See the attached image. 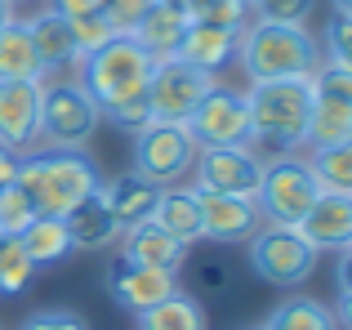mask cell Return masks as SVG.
<instances>
[{
	"mask_svg": "<svg viewBox=\"0 0 352 330\" xmlns=\"http://www.w3.org/2000/svg\"><path fill=\"white\" fill-rule=\"evenodd\" d=\"M0 241H5V236H0Z\"/></svg>",
	"mask_w": 352,
	"mask_h": 330,
	"instance_id": "48",
	"label": "cell"
},
{
	"mask_svg": "<svg viewBox=\"0 0 352 330\" xmlns=\"http://www.w3.org/2000/svg\"><path fill=\"white\" fill-rule=\"evenodd\" d=\"M27 32H32V45L41 54V67H45V80L63 67H76L80 54H76V41H72V23L58 14V9H41V14L27 18Z\"/></svg>",
	"mask_w": 352,
	"mask_h": 330,
	"instance_id": "19",
	"label": "cell"
},
{
	"mask_svg": "<svg viewBox=\"0 0 352 330\" xmlns=\"http://www.w3.org/2000/svg\"><path fill=\"white\" fill-rule=\"evenodd\" d=\"M254 330H258V326H254Z\"/></svg>",
	"mask_w": 352,
	"mask_h": 330,
	"instance_id": "49",
	"label": "cell"
},
{
	"mask_svg": "<svg viewBox=\"0 0 352 330\" xmlns=\"http://www.w3.org/2000/svg\"><path fill=\"white\" fill-rule=\"evenodd\" d=\"M258 174H263V157L254 143L241 148H201L197 165H192V188L197 192H219V197H254Z\"/></svg>",
	"mask_w": 352,
	"mask_h": 330,
	"instance_id": "11",
	"label": "cell"
},
{
	"mask_svg": "<svg viewBox=\"0 0 352 330\" xmlns=\"http://www.w3.org/2000/svg\"><path fill=\"white\" fill-rule=\"evenodd\" d=\"M245 254H250V272L281 290L303 286L312 277V268H317V250L299 236V228H281V223L258 228L245 241Z\"/></svg>",
	"mask_w": 352,
	"mask_h": 330,
	"instance_id": "7",
	"label": "cell"
},
{
	"mask_svg": "<svg viewBox=\"0 0 352 330\" xmlns=\"http://www.w3.org/2000/svg\"><path fill=\"white\" fill-rule=\"evenodd\" d=\"M219 80L210 72L192 67L183 58H156L152 80H147V107H152V121H188L197 112V103L214 89Z\"/></svg>",
	"mask_w": 352,
	"mask_h": 330,
	"instance_id": "9",
	"label": "cell"
},
{
	"mask_svg": "<svg viewBox=\"0 0 352 330\" xmlns=\"http://www.w3.org/2000/svg\"><path fill=\"white\" fill-rule=\"evenodd\" d=\"M98 197H103V206L112 210V219L120 223V232H125V228L147 223V219L156 214L161 188H156L152 179H143V174L125 170V174H116V179H107L103 188H98Z\"/></svg>",
	"mask_w": 352,
	"mask_h": 330,
	"instance_id": "17",
	"label": "cell"
},
{
	"mask_svg": "<svg viewBox=\"0 0 352 330\" xmlns=\"http://www.w3.org/2000/svg\"><path fill=\"white\" fill-rule=\"evenodd\" d=\"M18 241H23L27 259L36 263V268H54V263H63L72 254V236H67V223L54 214H36L32 223L18 232Z\"/></svg>",
	"mask_w": 352,
	"mask_h": 330,
	"instance_id": "24",
	"label": "cell"
},
{
	"mask_svg": "<svg viewBox=\"0 0 352 330\" xmlns=\"http://www.w3.org/2000/svg\"><path fill=\"white\" fill-rule=\"evenodd\" d=\"M197 197H201V241L245 245L263 228V214H258L254 197H219V192H197Z\"/></svg>",
	"mask_w": 352,
	"mask_h": 330,
	"instance_id": "14",
	"label": "cell"
},
{
	"mask_svg": "<svg viewBox=\"0 0 352 330\" xmlns=\"http://www.w3.org/2000/svg\"><path fill=\"white\" fill-rule=\"evenodd\" d=\"M14 5H23V0H14Z\"/></svg>",
	"mask_w": 352,
	"mask_h": 330,
	"instance_id": "46",
	"label": "cell"
},
{
	"mask_svg": "<svg viewBox=\"0 0 352 330\" xmlns=\"http://www.w3.org/2000/svg\"><path fill=\"white\" fill-rule=\"evenodd\" d=\"M258 330H339V322L330 304H321L312 295H290L263 317Z\"/></svg>",
	"mask_w": 352,
	"mask_h": 330,
	"instance_id": "25",
	"label": "cell"
},
{
	"mask_svg": "<svg viewBox=\"0 0 352 330\" xmlns=\"http://www.w3.org/2000/svg\"><path fill=\"white\" fill-rule=\"evenodd\" d=\"M188 23H206V27H241L250 23V0H183Z\"/></svg>",
	"mask_w": 352,
	"mask_h": 330,
	"instance_id": "29",
	"label": "cell"
},
{
	"mask_svg": "<svg viewBox=\"0 0 352 330\" xmlns=\"http://www.w3.org/2000/svg\"><path fill=\"white\" fill-rule=\"evenodd\" d=\"M67 23H72V41H76V54H80V58H85V54H94V50H103V45L116 36V27L103 18V9H98V14L67 18Z\"/></svg>",
	"mask_w": 352,
	"mask_h": 330,
	"instance_id": "34",
	"label": "cell"
},
{
	"mask_svg": "<svg viewBox=\"0 0 352 330\" xmlns=\"http://www.w3.org/2000/svg\"><path fill=\"white\" fill-rule=\"evenodd\" d=\"M312 98H335V103H352V72L335 67V63L321 58V67L312 72Z\"/></svg>",
	"mask_w": 352,
	"mask_h": 330,
	"instance_id": "35",
	"label": "cell"
},
{
	"mask_svg": "<svg viewBox=\"0 0 352 330\" xmlns=\"http://www.w3.org/2000/svg\"><path fill=\"white\" fill-rule=\"evenodd\" d=\"M183 125H188V134L197 139V148H241V143H250L245 94H241V89H228V85H214Z\"/></svg>",
	"mask_w": 352,
	"mask_h": 330,
	"instance_id": "10",
	"label": "cell"
},
{
	"mask_svg": "<svg viewBox=\"0 0 352 330\" xmlns=\"http://www.w3.org/2000/svg\"><path fill=\"white\" fill-rule=\"evenodd\" d=\"M80 67V89L98 103V112L116 103H129V98H143L147 94V80H152L156 58L134 41V36H112L103 50L85 54L76 63Z\"/></svg>",
	"mask_w": 352,
	"mask_h": 330,
	"instance_id": "4",
	"label": "cell"
},
{
	"mask_svg": "<svg viewBox=\"0 0 352 330\" xmlns=\"http://www.w3.org/2000/svg\"><path fill=\"white\" fill-rule=\"evenodd\" d=\"M32 219H36V206H32V197H27L18 183L0 188V236H18Z\"/></svg>",
	"mask_w": 352,
	"mask_h": 330,
	"instance_id": "32",
	"label": "cell"
},
{
	"mask_svg": "<svg viewBox=\"0 0 352 330\" xmlns=\"http://www.w3.org/2000/svg\"><path fill=\"white\" fill-rule=\"evenodd\" d=\"M14 179H18V152L0 148V188H9Z\"/></svg>",
	"mask_w": 352,
	"mask_h": 330,
	"instance_id": "42",
	"label": "cell"
},
{
	"mask_svg": "<svg viewBox=\"0 0 352 330\" xmlns=\"http://www.w3.org/2000/svg\"><path fill=\"white\" fill-rule=\"evenodd\" d=\"M312 174H317L321 192H339V197H352V139L330 143V148H312Z\"/></svg>",
	"mask_w": 352,
	"mask_h": 330,
	"instance_id": "28",
	"label": "cell"
},
{
	"mask_svg": "<svg viewBox=\"0 0 352 330\" xmlns=\"http://www.w3.org/2000/svg\"><path fill=\"white\" fill-rule=\"evenodd\" d=\"M156 0H103V18L116 27V36H129L138 27V18L152 9Z\"/></svg>",
	"mask_w": 352,
	"mask_h": 330,
	"instance_id": "37",
	"label": "cell"
},
{
	"mask_svg": "<svg viewBox=\"0 0 352 330\" xmlns=\"http://www.w3.org/2000/svg\"><path fill=\"white\" fill-rule=\"evenodd\" d=\"M98 103L80 89V80H45L41 85V139L54 152H85L98 134Z\"/></svg>",
	"mask_w": 352,
	"mask_h": 330,
	"instance_id": "5",
	"label": "cell"
},
{
	"mask_svg": "<svg viewBox=\"0 0 352 330\" xmlns=\"http://www.w3.org/2000/svg\"><path fill=\"white\" fill-rule=\"evenodd\" d=\"M0 80H45L41 54H36L32 32H27V18H14L0 32Z\"/></svg>",
	"mask_w": 352,
	"mask_h": 330,
	"instance_id": "23",
	"label": "cell"
},
{
	"mask_svg": "<svg viewBox=\"0 0 352 330\" xmlns=\"http://www.w3.org/2000/svg\"><path fill=\"white\" fill-rule=\"evenodd\" d=\"M299 236L312 245V250H344L352 245V197H339V192H321L312 201V210L299 219Z\"/></svg>",
	"mask_w": 352,
	"mask_h": 330,
	"instance_id": "15",
	"label": "cell"
},
{
	"mask_svg": "<svg viewBox=\"0 0 352 330\" xmlns=\"http://www.w3.org/2000/svg\"><path fill=\"white\" fill-rule=\"evenodd\" d=\"M352 139V103H335V98H312V116H308V148H330V143Z\"/></svg>",
	"mask_w": 352,
	"mask_h": 330,
	"instance_id": "27",
	"label": "cell"
},
{
	"mask_svg": "<svg viewBox=\"0 0 352 330\" xmlns=\"http://www.w3.org/2000/svg\"><path fill=\"white\" fill-rule=\"evenodd\" d=\"M41 85L45 80H0V148L18 157L41 139Z\"/></svg>",
	"mask_w": 352,
	"mask_h": 330,
	"instance_id": "13",
	"label": "cell"
},
{
	"mask_svg": "<svg viewBox=\"0 0 352 330\" xmlns=\"http://www.w3.org/2000/svg\"><path fill=\"white\" fill-rule=\"evenodd\" d=\"M120 254H125L129 263H143V268H156V272H174V277H179V268L188 263V245L174 241L152 219L120 232Z\"/></svg>",
	"mask_w": 352,
	"mask_h": 330,
	"instance_id": "16",
	"label": "cell"
},
{
	"mask_svg": "<svg viewBox=\"0 0 352 330\" xmlns=\"http://www.w3.org/2000/svg\"><path fill=\"white\" fill-rule=\"evenodd\" d=\"M335 322H339V330H352V295L335 304Z\"/></svg>",
	"mask_w": 352,
	"mask_h": 330,
	"instance_id": "43",
	"label": "cell"
},
{
	"mask_svg": "<svg viewBox=\"0 0 352 330\" xmlns=\"http://www.w3.org/2000/svg\"><path fill=\"white\" fill-rule=\"evenodd\" d=\"M50 9H58L63 18H80V14H98V9H103V0H54Z\"/></svg>",
	"mask_w": 352,
	"mask_h": 330,
	"instance_id": "41",
	"label": "cell"
},
{
	"mask_svg": "<svg viewBox=\"0 0 352 330\" xmlns=\"http://www.w3.org/2000/svg\"><path fill=\"white\" fill-rule=\"evenodd\" d=\"M67 223V236H72V250H107L112 241H120V223L112 219V210L103 206V197H85L76 210L63 214Z\"/></svg>",
	"mask_w": 352,
	"mask_h": 330,
	"instance_id": "21",
	"label": "cell"
},
{
	"mask_svg": "<svg viewBox=\"0 0 352 330\" xmlns=\"http://www.w3.org/2000/svg\"><path fill=\"white\" fill-rule=\"evenodd\" d=\"M36 277V263L27 259L23 241L18 236H5L0 241V295H23Z\"/></svg>",
	"mask_w": 352,
	"mask_h": 330,
	"instance_id": "30",
	"label": "cell"
},
{
	"mask_svg": "<svg viewBox=\"0 0 352 330\" xmlns=\"http://www.w3.org/2000/svg\"><path fill=\"white\" fill-rule=\"evenodd\" d=\"M201 295H206V299L232 295V268H228L223 259H210L206 268H201Z\"/></svg>",
	"mask_w": 352,
	"mask_h": 330,
	"instance_id": "39",
	"label": "cell"
},
{
	"mask_svg": "<svg viewBox=\"0 0 352 330\" xmlns=\"http://www.w3.org/2000/svg\"><path fill=\"white\" fill-rule=\"evenodd\" d=\"M18 188L32 197L36 214H54L63 219L67 210H76L85 197H94L103 188L98 179V165L85 157V152H27L18 157Z\"/></svg>",
	"mask_w": 352,
	"mask_h": 330,
	"instance_id": "1",
	"label": "cell"
},
{
	"mask_svg": "<svg viewBox=\"0 0 352 330\" xmlns=\"http://www.w3.org/2000/svg\"><path fill=\"white\" fill-rule=\"evenodd\" d=\"M197 139L179 121H152L134 134V174L152 179L156 188H174L197 165Z\"/></svg>",
	"mask_w": 352,
	"mask_h": 330,
	"instance_id": "8",
	"label": "cell"
},
{
	"mask_svg": "<svg viewBox=\"0 0 352 330\" xmlns=\"http://www.w3.org/2000/svg\"><path fill=\"white\" fill-rule=\"evenodd\" d=\"M317 197H321V183H317V174H312V165L303 157L281 152V157L263 161V174H258V188H254V206H258V214H263V223L294 228L312 210Z\"/></svg>",
	"mask_w": 352,
	"mask_h": 330,
	"instance_id": "6",
	"label": "cell"
},
{
	"mask_svg": "<svg viewBox=\"0 0 352 330\" xmlns=\"http://www.w3.org/2000/svg\"><path fill=\"white\" fill-rule=\"evenodd\" d=\"M236 63L254 80H285V76H312L321 67V41L308 27L285 23H258L250 18L236 41Z\"/></svg>",
	"mask_w": 352,
	"mask_h": 330,
	"instance_id": "2",
	"label": "cell"
},
{
	"mask_svg": "<svg viewBox=\"0 0 352 330\" xmlns=\"http://www.w3.org/2000/svg\"><path fill=\"white\" fill-rule=\"evenodd\" d=\"M103 286H107V295H112L125 313L138 317V313H147L152 304L170 299L174 290H179V277H174V272L143 268V263H129L125 254H116V259L107 263V272H103Z\"/></svg>",
	"mask_w": 352,
	"mask_h": 330,
	"instance_id": "12",
	"label": "cell"
},
{
	"mask_svg": "<svg viewBox=\"0 0 352 330\" xmlns=\"http://www.w3.org/2000/svg\"><path fill=\"white\" fill-rule=\"evenodd\" d=\"M321 58L352 72V18L348 14H330L326 32H321Z\"/></svg>",
	"mask_w": 352,
	"mask_h": 330,
	"instance_id": "33",
	"label": "cell"
},
{
	"mask_svg": "<svg viewBox=\"0 0 352 330\" xmlns=\"http://www.w3.org/2000/svg\"><path fill=\"white\" fill-rule=\"evenodd\" d=\"M14 18H18V5H14V0H0V32H5Z\"/></svg>",
	"mask_w": 352,
	"mask_h": 330,
	"instance_id": "44",
	"label": "cell"
},
{
	"mask_svg": "<svg viewBox=\"0 0 352 330\" xmlns=\"http://www.w3.org/2000/svg\"><path fill=\"white\" fill-rule=\"evenodd\" d=\"M236 41H241V32H232V27L188 23V32H183L179 54H174V58H183V63H192V67L219 76L223 67H232V63H236Z\"/></svg>",
	"mask_w": 352,
	"mask_h": 330,
	"instance_id": "18",
	"label": "cell"
},
{
	"mask_svg": "<svg viewBox=\"0 0 352 330\" xmlns=\"http://www.w3.org/2000/svg\"><path fill=\"white\" fill-rule=\"evenodd\" d=\"M174 5H183V0H174Z\"/></svg>",
	"mask_w": 352,
	"mask_h": 330,
	"instance_id": "47",
	"label": "cell"
},
{
	"mask_svg": "<svg viewBox=\"0 0 352 330\" xmlns=\"http://www.w3.org/2000/svg\"><path fill=\"white\" fill-rule=\"evenodd\" d=\"M183 32H188V14H183V5H174V0H156V5L138 18V27L129 36H134L152 58H174Z\"/></svg>",
	"mask_w": 352,
	"mask_h": 330,
	"instance_id": "20",
	"label": "cell"
},
{
	"mask_svg": "<svg viewBox=\"0 0 352 330\" xmlns=\"http://www.w3.org/2000/svg\"><path fill=\"white\" fill-rule=\"evenodd\" d=\"M312 9H317V0H250V18L285 27H308Z\"/></svg>",
	"mask_w": 352,
	"mask_h": 330,
	"instance_id": "31",
	"label": "cell"
},
{
	"mask_svg": "<svg viewBox=\"0 0 352 330\" xmlns=\"http://www.w3.org/2000/svg\"><path fill=\"white\" fill-rule=\"evenodd\" d=\"M250 107V143H272L281 152L303 148L312 116V80L285 76V80H254L245 89Z\"/></svg>",
	"mask_w": 352,
	"mask_h": 330,
	"instance_id": "3",
	"label": "cell"
},
{
	"mask_svg": "<svg viewBox=\"0 0 352 330\" xmlns=\"http://www.w3.org/2000/svg\"><path fill=\"white\" fill-rule=\"evenodd\" d=\"M335 254H339L335 259V290H339V299H348L352 295V245H344Z\"/></svg>",
	"mask_w": 352,
	"mask_h": 330,
	"instance_id": "40",
	"label": "cell"
},
{
	"mask_svg": "<svg viewBox=\"0 0 352 330\" xmlns=\"http://www.w3.org/2000/svg\"><path fill=\"white\" fill-rule=\"evenodd\" d=\"M330 9H335V14H348V18H352V0H330Z\"/></svg>",
	"mask_w": 352,
	"mask_h": 330,
	"instance_id": "45",
	"label": "cell"
},
{
	"mask_svg": "<svg viewBox=\"0 0 352 330\" xmlns=\"http://www.w3.org/2000/svg\"><path fill=\"white\" fill-rule=\"evenodd\" d=\"M18 330H89V326L76 308H41V313H32Z\"/></svg>",
	"mask_w": 352,
	"mask_h": 330,
	"instance_id": "38",
	"label": "cell"
},
{
	"mask_svg": "<svg viewBox=\"0 0 352 330\" xmlns=\"http://www.w3.org/2000/svg\"><path fill=\"white\" fill-rule=\"evenodd\" d=\"M138 330H206L201 299L174 290L170 299H161V304H152L147 313H138Z\"/></svg>",
	"mask_w": 352,
	"mask_h": 330,
	"instance_id": "26",
	"label": "cell"
},
{
	"mask_svg": "<svg viewBox=\"0 0 352 330\" xmlns=\"http://www.w3.org/2000/svg\"><path fill=\"white\" fill-rule=\"evenodd\" d=\"M103 121H112L116 130H125V134H138L143 125H152V107H147V94H143V98H129V103L107 107Z\"/></svg>",
	"mask_w": 352,
	"mask_h": 330,
	"instance_id": "36",
	"label": "cell"
},
{
	"mask_svg": "<svg viewBox=\"0 0 352 330\" xmlns=\"http://www.w3.org/2000/svg\"><path fill=\"white\" fill-rule=\"evenodd\" d=\"M156 228L174 236L183 245H197L201 241V197L192 188H161V201H156Z\"/></svg>",
	"mask_w": 352,
	"mask_h": 330,
	"instance_id": "22",
	"label": "cell"
}]
</instances>
